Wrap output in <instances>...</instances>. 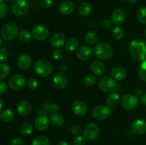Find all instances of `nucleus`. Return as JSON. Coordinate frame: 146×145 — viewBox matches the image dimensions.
Listing matches in <instances>:
<instances>
[{
    "label": "nucleus",
    "mask_w": 146,
    "mask_h": 145,
    "mask_svg": "<svg viewBox=\"0 0 146 145\" xmlns=\"http://www.w3.org/2000/svg\"><path fill=\"white\" fill-rule=\"evenodd\" d=\"M112 46L108 43H100L97 44L94 49V55L100 61H106L109 59L113 55Z\"/></svg>",
    "instance_id": "obj_2"
},
{
    "label": "nucleus",
    "mask_w": 146,
    "mask_h": 145,
    "mask_svg": "<svg viewBox=\"0 0 146 145\" xmlns=\"http://www.w3.org/2000/svg\"><path fill=\"white\" fill-rule=\"evenodd\" d=\"M6 1L9 3H13L14 1V0H6Z\"/></svg>",
    "instance_id": "obj_55"
},
{
    "label": "nucleus",
    "mask_w": 146,
    "mask_h": 145,
    "mask_svg": "<svg viewBox=\"0 0 146 145\" xmlns=\"http://www.w3.org/2000/svg\"><path fill=\"white\" fill-rule=\"evenodd\" d=\"M27 85L29 90H36L38 88V82L36 79L30 78L27 82Z\"/></svg>",
    "instance_id": "obj_39"
},
{
    "label": "nucleus",
    "mask_w": 146,
    "mask_h": 145,
    "mask_svg": "<svg viewBox=\"0 0 146 145\" xmlns=\"http://www.w3.org/2000/svg\"><path fill=\"white\" fill-rule=\"evenodd\" d=\"M2 37H1L0 36V45H1V43H2Z\"/></svg>",
    "instance_id": "obj_56"
},
{
    "label": "nucleus",
    "mask_w": 146,
    "mask_h": 145,
    "mask_svg": "<svg viewBox=\"0 0 146 145\" xmlns=\"http://www.w3.org/2000/svg\"><path fill=\"white\" fill-rule=\"evenodd\" d=\"M3 105H4V102H3L2 98H1V97H0V113H1V109H2Z\"/></svg>",
    "instance_id": "obj_53"
},
{
    "label": "nucleus",
    "mask_w": 146,
    "mask_h": 145,
    "mask_svg": "<svg viewBox=\"0 0 146 145\" xmlns=\"http://www.w3.org/2000/svg\"><path fill=\"white\" fill-rule=\"evenodd\" d=\"M96 77L94 74H88L84 78V82L87 86H93L96 82Z\"/></svg>",
    "instance_id": "obj_37"
},
{
    "label": "nucleus",
    "mask_w": 146,
    "mask_h": 145,
    "mask_svg": "<svg viewBox=\"0 0 146 145\" xmlns=\"http://www.w3.org/2000/svg\"><path fill=\"white\" fill-rule=\"evenodd\" d=\"M98 88L104 92H113L117 90L118 84L112 77L104 76L98 81Z\"/></svg>",
    "instance_id": "obj_5"
},
{
    "label": "nucleus",
    "mask_w": 146,
    "mask_h": 145,
    "mask_svg": "<svg viewBox=\"0 0 146 145\" xmlns=\"http://www.w3.org/2000/svg\"><path fill=\"white\" fill-rule=\"evenodd\" d=\"M7 90H8V86H7V83L4 81L0 80V95H2V94L7 92Z\"/></svg>",
    "instance_id": "obj_46"
},
{
    "label": "nucleus",
    "mask_w": 146,
    "mask_h": 145,
    "mask_svg": "<svg viewBox=\"0 0 146 145\" xmlns=\"http://www.w3.org/2000/svg\"><path fill=\"white\" fill-rule=\"evenodd\" d=\"M9 58V52L6 48H0V61H7V58Z\"/></svg>",
    "instance_id": "obj_42"
},
{
    "label": "nucleus",
    "mask_w": 146,
    "mask_h": 145,
    "mask_svg": "<svg viewBox=\"0 0 146 145\" xmlns=\"http://www.w3.org/2000/svg\"><path fill=\"white\" fill-rule=\"evenodd\" d=\"M141 102L143 105H144L145 106H146V93L144 94V95H143L142 96H141Z\"/></svg>",
    "instance_id": "obj_51"
},
{
    "label": "nucleus",
    "mask_w": 146,
    "mask_h": 145,
    "mask_svg": "<svg viewBox=\"0 0 146 145\" xmlns=\"http://www.w3.org/2000/svg\"><path fill=\"white\" fill-rule=\"evenodd\" d=\"M126 14L123 9L118 8L113 10L111 14V21L115 25H121L125 21Z\"/></svg>",
    "instance_id": "obj_16"
},
{
    "label": "nucleus",
    "mask_w": 146,
    "mask_h": 145,
    "mask_svg": "<svg viewBox=\"0 0 146 145\" xmlns=\"http://www.w3.org/2000/svg\"><path fill=\"white\" fill-rule=\"evenodd\" d=\"M60 110V107L58 104H51L48 107V111H51L52 113H55V112H58Z\"/></svg>",
    "instance_id": "obj_45"
},
{
    "label": "nucleus",
    "mask_w": 146,
    "mask_h": 145,
    "mask_svg": "<svg viewBox=\"0 0 146 145\" xmlns=\"http://www.w3.org/2000/svg\"><path fill=\"white\" fill-rule=\"evenodd\" d=\"M137 18L141 23L146 24V7H141L137 11Z\"/></svg>",
    "instance_id": "obj_36"
},
{
    "label": "nucleus",
    "mask_w": 146,
    "mask_h": 145,
    "mask_svg": "<svg viewBox=\"0 0 146 145\" xmlns=\"http://www.w3.org/2000/svg\"><path fill=\"white\" fill-rule=\"evenodd\" d=\"M34 71L41 77H48L53 72L52 64L46 59H39L34 63Z\"/></svg>",
    "instance_id": "obj_3"
},
{
    "label": "nucleus",
    "mask_w": 146,
    "mask_h": 145,
    "mask_svg": "<svg viewBox=\"0 0 146 145\" xmlns=\"http://www.w3.org/2000/svg\"><path fill=\"white\" fill-rule=\"evenodd\" d=\"M112 21L111 19H105L102 22V26L104 28H109L112 26Z\"/></svg>",
    "instance_id": "obj_48"
},
{
    "label": "nucleus",
    "mask_w": 146,
    "mask_h": 145,
    "mask_svg": "<svg viewBox=\"0 0 146 145\" xmlns=\"http://www.w3.org/2000/svg\"><path fill=\"white\" fill-rule=\"evenodd\" d=\"M145 39H146V29H145Z\"/></svg>",
    "instance_id": "obj_57"
},
{
    "label": "nucleus",
    "mask_w": 146,
    "mask_h": 145,
    "mask_svg": "<svg viewBox=\"0 0 146 145\" xmlns=\"http://www.w3.org/2000/svg\"><path fill=\"white\" fill-rule=\"evenodd\" d=\"M9 12V8L7 4L4 2L0 3V18H5Z\"/></svg>",
    "instance_id": "obj_38"
},
{
    "label": "nucleus",
    "mask_w": 146,
    "mask_h": 145,
    "mask_svg": "<svg viewBox=\"0 0 146 145\" xmlns=\"http://www.w3.org/2000/svg\"><path fill=\"white\" fill-rule=\"evenodd\" d=\"M128 53L131 58L136 61L146 60V42L142 39L133 40L128 45Z\"/></svg>",
    "instance_id": "obj_1"
},
{
    "label": "nucleus",
    "mask_w": 146,
    "mask_h": 145,
    "mask_svg": "<svg viewBox=\"0 0 146 145\" xmlns=\"http://www.w3.org/2000/svg\"><path fill=\"white\" fill-rule=\"evenodd\" d=\"M39 6L43 9H48L53 4V0H39Z\"/></svg>",
    "instance_id": "obj_41"
},
{
    "label": "nucleus",
    "mask_w": 146,
    "mask_h": 145,
    "mask_svg": "<svg viewBox=\"0 0 146 145\" xmlns=\"http://www.w3.org/2000/svg\"><path fill=\"white\" fill-rule=\"evenodd\" d=\"M51 45L55 48H60L66 44V37L62 33H56L50 40Z\"/></svg>",
    "instance_id": "obj_22"
},
{
    "label": "nucleus",
    "mask_w": 146,
    "mask_h": 145,
    "mask_svg": "<svg viewBox=\"0 0 146 145\" xmlns=\"http://www.w3.org/2000/svg\"><path fill=\"white\" fill-rule=\"evenodd\" d=\"M52 56L54 59L56 60V61H60V60L63 58L64 53H63L62 50H61L60 48H56L54 51V52H53Z\"/></svg>",
    "instance_id": "obj_40"
},
{
    "label": "nucleus",
    "mask_w": 146,
    "mask_h": 145,
    "mask_svg": "<svg viewBox=\"0 0 146 145\" xmlns=\"http://www.w3.org/2000/svg\"><path fill=\"white\" fill-rule=\"evenodd\" d=\"M68 65H66V64H62V65L60 66V72H62V73H65V72H67V71H68Z\"/></svg>",
    "instance_id": "obj_49"
},
{
    "label": "nucleus",
    "mask_w": 146,
    "mask_h": 145,
    "mask_svg": "<svg viewBox=\"0 0 146 145\" xmlns=\"http://www.w3.org/2000/svg\"><path fill=\"white\" fill-rule=\"evenodd\" d=\"M131 130L135 134L138 135L146 133V120L140 119L134 121L131 125Z\"/></svg>",
    "instance_id": "obj_18"
},
{
    "label": "nucleus",
    "mask_w": 146,
    "mask_h": 145,
    "mask_svg": "<svg viewBox=\"0 0 146 145\" xmlns=\"http://www.w3.org/2000/svg\"><path fill=\"white\" fill-rule=\"evenodd\" d=\"M85 41L89 45H95L98 41V36L94 31H88L85 34Z\"/></svg>",
    "instance_id": "obj_33"
},
{
    "label": "nucleus",
    "mask_w": 146,
    "mask_h": 145,
    "mask_svg": "<svg viewBox=\"0 0 146 145\" xmlns=\"http://www.w3.org/2000/svg\"><path fill=\"white\" fill-rule=\"evenodd\" d=\"M139 104V100L138 97L133 94H125L121 100V105L124 109L132 110L135 109Z\"/></svg>",
    "instance_id": "obj_8"
},
{
    "label": "nucleus",
    "mask_w": 146,
    "mask_h": 145,
    "mask_svg": "<svg viewBox=\"0 0 146 145\" xmlns=\"http://www.w3.org/2000/svg\"><path fill=\"white\" fill-rule=\"evenodd\" d=\"M57 145H72V144H69L68 142H65V141H59V142L57 143Z\"/></svg>",
    "instance_id": "obj_52"
},
{
    "label": "nucleus",
    "mask_w": 146,
    "mask_h": 145,
    "mask_svg": "<svg viewBox=\"0 0 146 145\" xmlns=\"http://www.w3.org/2000/svg\"><path fill=\"white\" fill-rule=\"evenodd\" d=\"M11 68L9 64L6 63H0V80L5 79L9 76Z\"/></svg>",
    "instance_id": "obj_31"
},
{
    "label": "nucleus",
    "mask_w": 146,
    "mask_h": 145,
    "mask_svg": "<svg viewBox=\"0 0 146 145\" xmlns=\"http://www.w3.org/2000/svg\"><path fill=\"white\" fill-rule=\"evenodd\" d=\"M128 2L130 3V4H135V3H136L137 0H128Z\"/></svg>",
    "instance_id": "obj_54"
},
{
    "label": "nucleus",
    "mask_w": 146,
    "mask_h": 145,
    "mask_svg": "<svg viewBox=\"0 0 146 145\" xmlns=\"http://www.w3.org/2000/svg\"><path fill=\"white\" fill-rule=\"evenodd\" d=\"M83 134L86 139L90 141L95 140L100 134L99 127L94 122L88 124L83 131Z\"/></svg>",
    "instance_id": "obj_9"
},
{
    "label": "nucleus",
    "mask_w": 146,
    "mask_h": 145,
    "mask_svg": "<svg viewBox=\"0 0 146 145\" xmlns=\"http://www.w3.org/2000/svg\"><path fill=\"white\" fill-rule=\"evenodd\" d=\"M53 82L54 86L60 90L64 89L68 85V80L66 77L62 72H56L53 78Z\"/></svg>",
    "instance_id": "obj_19"
},
{
    "label": "nucleus",
    "mask_w": 146,
    "mask_h": 145,
    "mask_svg": "<svg viewBox=\"0 0 146 145\" xmlns=\"http://www.w3.org/2000/svg\"><path fill=\"white\" fill-rule=\"evenodd\" d=\"M73 112L77 116H84L88 111L86 104L81 100H75L71 105Z\"/></svg>",
    "instance_id": "obj_15"
},
{
    "label": "nucleus",
    "mask_w": 146,
    "mask_h": 145,
    "mask_svg": "<svg viewBox=\"0 0 146 145\" xmlns=\"http://www.w3.org/2000/svg\"><path fill=\"white\" fill-rule=\"evenodd\" d=\"M19 38L24 44H28L32 38V34L26 29H22L19 32Z\"/></svg>",
    "instance_id": "obj_29"
},
{
    "label": "nucleus",
    "mask_w": 146,
    "mask_h": 145,
    "mask_svg": "<svg viewBox=\"0 0 146 145\" xmlns=\"http://www.w3.org/2000/svg\"><path fill=\"white\" fill-rule=\"evenodd\" d=\"M31 34L34 38L39 41L46 40L49 36V31L46 26L41 24L34 26L31 29Z\"/></svg>",
    "instance_id": "obj_10"
},
{
    "label": "nucleus",
    "mask_w": 146,
    "mask_h": 145,
    "mask_svg": "<svg viewBox=\"0 0 146 145\" xmlns=\"http://www.w3.org/2000/svg\"><path fill=\"white\" fill-rule=\"evenodd\" d=\"M14 112L11 109H5L0 113V120L4 122H9L14 119Z\"/></svg>",
    "instance_id": "obj_28"
},
{
    "label": "nucleus",
    "mask_w": 146,
    "mask_h": 145,
    "mask_svg": "<svg viewBox=\"0 0 146 145\" xmlns=\"http://www.w3.org/2000/svg\"><path fill=\"white\" fill-rule=\"evenodd\" d=\"M111 35L115 40H121L125 36V31L121 27L115 26L111 30Z\"/></svg>",
    "instance_id": "obj_32"
},
{
    "label": "nucleus",
    "mask_w": 146,
    "mask_h": 145,
    "mask_svg": "<svg viewBox=\"0 0 146 145\" xmlns=\"http://www.w3.org/2000/svg\"><path fill=\"white\" fill-rule=\"evenodd\" d=\"M111 107L108 105H99L94 108L92 115L97 120H104L111 115Z\"/></svg>",
    "instance_id": "obj_7"
},
{
    "label": "nucleus",
    "mask_w": 146,
    "mask_h": 145,
    "mask_svg": "<svg viewBox=\"0 0 146 145\" xmlns=\"http://www.w3.org/2000/svg\"><path fill=\"white\" fill-rule=\"evenodd\" d=\"M19 34V27L17 24L10 22L6 24L1 30V35L5 41H11L17 37Z\"/></svg>",
    "instance_id": "obj_4"
},
{
    "label": "nucleus",
    "mask_w": 146,
    "mask_h": 145,
    "mask_svg": "<svg viewBox=\"0 0 146 145\" xmlns=\"http://www.w3.org/2000/svg\"><path fill=\"white\" fill-rule=\"evenodd\" d=\"M119 100V95L117 92H113L107 96L106 102L109 107H115L118 104Z\"/></svg>",
    "instance_id": "obj_26"
},
{
    "label": "nucleus",
    "mask_w": 146,
    "mask_h": 145,
    "mask_svg": "<svg viewBox=\"0 0 146 145\" xmlns=\"http://www.w3.org/2000/svg\"><path fill=\"white\" fill-rule=\"evenodd\" d=\"M111 74L112 78L115 80H123L127 76L126 70L121 66H116L112 68Z\"/></svg>",
    "instance_id": "obj_23"
},
{
    "label": "nucleus",
    "mask_w": 146,
    "mask_h": 145,
    "mask_svg": "<svg viewBox=\"0 0 146 145\" xmlns=\"http://www.w3.org/2000/svg\"><path fill=\"white\" fill-rule=\"evenodd\" d=\"M17 111L19 115L22 117H26L31 112V105L28 100H22L19 101L17 106Z\"/></svg>",
    "instance_id": "obj_17"
},
{
    "label": "nucleus",
    "mask_w": 146,
    "mask_h": 145,
    "mask_svg": "<svg viewBox=\"0 0 146 145\" xmlns=\"http://www.w3.org/2000/svg\"><path fill=\"white\" fill-rule=\"evenodd\" d=\"M26 83H27V81H26L25 77L21 74H16L13 75L9 81V85L11 89L14 90H21V88H24Z\"/></svg>",
    "instance_id": "obj_11"
},
{
    "label": "nucleus",
    "mask_w": 146,
    "mask_h": 145,
    "mask_svg": "<svg viewBox=\"0 0 146 145\" xmlns=\"http://www.w3.org/2000/svg\"><path fill=\"white\" fill-rule=\"evenodd\" d=\"M74 145H84L86 143V139L84 136H76L74 139Z\"/></svg>",
    "instance_id": "obj_43"
},
{
    "label": "nucleus",
    "mask_w": 146,
    "mask_h": 145,
    "mask_svg": "<svg viewBox=\"0 0 146 145\" xmlns=\"http://www.w3.org/2000/svg\"><path fill=\"white\" fill-rule=\"evenodd\" d=\"M138 75L141 80L146 82V60L142 61L138 67Z\"/></svg>",
    "instance_id": "obj_35"
},
{
    "label": "nucleus",
    "mask_w": 146,
    "mask_h": 145,
    "mask_svg": "<svg viewBox=\"0 0 146 145\" xmlns=\"http://www.w3.org/2000/svg\"><path fill=\"white\" fill-rule=\"evenodd\" d=\"M20 134L23 136H29L33 131V126L29 122H24L20 127Z\"/></svg>",
    "instance_id": "obj_30"
},
{
    "label": "nucleus",
    "mask_w": 146,
    "mask_h": 145,
    "mask_svg": "<svg viewBox=\"0 0 146 145\" xmlns=\"http://www.w3.org/2000/svg\"><path fill=\"white\" fill-rule=\"evenodd\" d=\"M31 145H50V141L46 136H38L33 139Z\"/></svg>",
    "instance_id": "obj_34"
},
{
    "label": "nucleus",
    "mask_w": 146,
    "mask_h": 145,
    "mask_svg": "<svg viewBox=\"0 0 146 145\" xmlns=\"http://www.w3.org/2000/svg\"><path fill=\"white\" fill-rule=\"evenodd\" d=\"M49 119L51 123L54 126L56 127H61L64 125L65 122V118L61 114L55 112V113H51L50 115Z\"/></svg>",
    "instance_id": "obj_24"
},
{
    "label": "nucleus",
    "mask_w": 146,
    "mask_h": 145,
    "mask_svg": "<svg viewBox=\"0 0 146 145\" xmlns=\"http://www.w3.org/2000/svg\"><path fill=\"white\" fill-rule=\"evenodd\" d=\"M92 53L93 51L91 47L86 45H84L78 48V49L76 50V55L80 61H86L91 58Z\"/></svg>",
    "instance_id": "obj_14"
},
{
    "label": "nucleus",
    "mask_w": 146,
    "mask_h": 145,
    "mask_svg": "<svg viewBox=\"0 0 146 145\" xmlns=\"http://www.w3.org/2000/svg\"><path fill=\"white\" fill-rule=\"evenodd\" d=\"M78 41L76 38H71L66 41L65 49L68 52H73L75 50L78 49Z\"/></svg>",
    "instance_id": "obj_27"
},
{
    "label": "nucleus",
    "mask_w": 146,
    "mask_h": 145,
    "mask_svg": "<svg viewBox=\"0 0 146 145\" xmlns=\"http://www.w3.org/2000/svg\"><path fill=\"white\" fill-rule=\"evenodd\" d=\"M121 1H125V0H121Z\"/></svg>",
    "instance_id": "obj_59"
},
{
    "label": "nucleus",
    "mask_w": 146,
    "mask_h": 145,
    "mask_svg": "<svg viewBox=\"0 0 146 145\" xmlns=\"http://www.w3.org/2000/svg\"><path fill=\"white\" fill-rule=\"evenodd\" d=\"M10 145H24V141L21 138H14L10 143Z\"/></svg>",
    "instance_id": "obj_47"
},
{
    "label": "nucleus",
    "mask_w": 146,
    "mask_h": 145,
    "mask_svg": "<svg viewBox=\"0 0 146 145\" xmlns=\"http://www.w3.org/2000/svg\"><path fill=\"white\" fill-rule=\"evenodd\" d=\"M29 5L27 0H14L11 6V12L16 16H21L28 11Z\"/></svg>",
    "instance_id": "obj_6"
},
{
    "label": "nucleus",
    "mask_w": 146,
    "mask_h": 145,
    "mask_svg": "<svg viewBox=\"0 0 146 145\" xmlns=\"http://www.w3.org/2000/svg\"><path fill=\"white\" fill-rule=\"evenodd\" d=\"M50 119L45 115H39L36 117L34 122V127L39 132H44L46 130L49 126Z\"/></svg>",
    "instance_id": "obj_13"
},
{
    "label": "nucleus",
    "mask_w": 146,
    "mask_h": 145,
    "mask_svg": "<svg viewBox=\"0 0 146 145\" xmlns=\"http://www.w3.org/2000/svg\"><path fill=\"white\" fill-rule=\"evenodd\" d=\"M75 10V4L70 0H66L62 1L58 6V11L64 15L71 14Z\"/></svg>",
    "instance_id": "obj_20"
},
{
    "label": "nucleus",
    "mask_w": 146,
    "mask_h": 145,
    "mask_svg": "<svg viewBox=\"0 0 146 145\" xmlns=\"http://www.w3.org/2000/svg\"><path fill=\"white\" fill-rule=\"evenodd\" d=\"M3 1H4V0H0V3H1V2H3Z\"/></svg>",
    "instance_id": "obj_58"
},
{
    "label": "nucleus",
    "mask_w": 146,
    "mask_h": 145,
    "mask_svg": "<svg viewBox=\"0 0 146 145\" xmlns=\"http://www.w3.org/2000/svg\"><path fill=\"white\" fill-rule=\"evenodd\" d=\"M78 11L81 16H88L92 11V6L88 2H83L78 7Z\"/></svg>",
    "instance_id": "obj_25"
},
{
    "label": "nucleus",
    "mask_w": 146,
    "mask_h": 145,
    "mask_svg": "<svg viewBox=\"0 0 146 145\" xmlns=\"http://www.w3.org/2000/svg\"><path fill=\"white\" fill-rule=\"evenodd\" d=\"M70 131H71V134L74 135H76V136H78L82 132V129H81V127L78 126H73L70 129Z\"/></svg>",
    "instance_id": "obj_44"
},
{
    "label": "nucleus",
    "mask_w": 146,
    "mask_h": 145,
    "mask_svg": "<svg viewBox=\"0 0 146 145\" xmlns=\"http://www.w3.org/2000/svg\"><path fill=\"white\" fill-rule=\"evenodd\" d=\"M90 70L94 75H102L106 71V66L101 61L96 60L90 64Z\"/></svg>",
    "instance_id": "obj_21"
},
{
    "label": "nucleus",
    "mask_w": 146,
    "mask_h": 145,
    "mask_svg": "<svg viewBox=\"0 0 146 145\" xmlns=\"http://www.w3.org/2000/svg\"><path fill=\"white\" fill-rule=\"evenodd\" d=\"M17 64L19 69L27 70L29 68L32 64V58L27 53H23L17 58Z\"/></svg>",
    "instance_id": "obj_12"
},
{
    "label": "nucleus",
    "mask_w": 146,
    "mask_h": 145,
    "mask_svg": "<svg viewBox=\"0 0 146 145\" xmlns=\"http://www.w3.org/2000/svg\"><path fill=\"white\" fill-rule=\"evenodd\" d=\"M142 93H143V90L141 89V88H137V89H135V90H134V92H133V95H135L136 97H140L142 95Z\"/></svg>",
    "instance_id": "obj_50"
}]
</instances>
